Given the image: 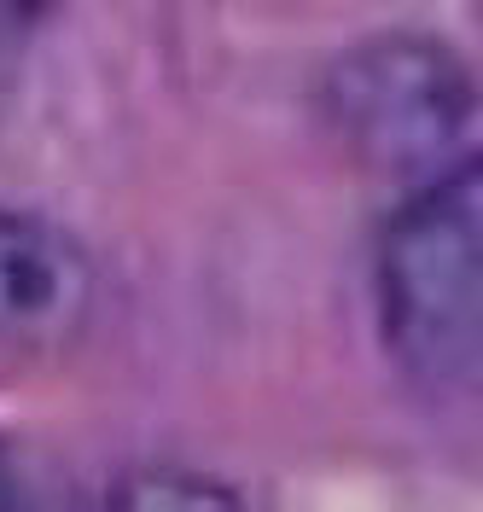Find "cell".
I'll return each instance as SVG.
<instances>
[{"mask_svg":"<svg viewBox=\"0 0 483 512\" xmlns=\"http://www.w3.org/2000/svg\"><path fill=\"white\" fill-rule=\"evenodd\" d=\"M111 501L117 507H216V501H239V489H227L216 478H193V472H169L163 478L158 466H146L140 478L117 483Z\"/></svg>","mask_w":483,"mask_h":512,"instance_id":"cell-4","label":"cell"},{"mask_svg":"<svg viewBox=\"0 0 483 512\" xmlns=\"http://www.w3.org/2000/svg\"><path fill=\"white\" fill-rule=\"evenodd\" d=\"M94 309V268L53 222L0 210V344L41 350L82 332Z\"/></svg>","mask_w":483,"mask_h":512,"instance_id":"cell-3","label":"cell"},{"mask_svg":"<svg viewBox=\"0 0 483 512\" xmlns=\"http://www.w3.org/2000/svg\"><path fill=\"white\" fill-rule=\"evenodd\" d=\"M24 501V483H18V460H12V448L0 443V507H18Z\"/></svg>","mask_w":483,"mask_h":512,"instance_id":"cell-6","label":"cell"},{"mask_svg":"<svg viewBox=\"0 0 483 512\" xmlns=\"http://www.w3.org/2000/svg\"><path fill=\"white\" fill-rule=\"evenodd\" d=\"M47 12H53V0H0V47L24 41Z\"/></svg>","mask_w":483,"mask_h":512,"instance_id":"cell-5","label":"cell"},{"mask_svg":"<svg viewBox=\"0 0 483 512\" xmlns=\"http://www.w3.org/2000/svg\"><path fill=\"white\" fill-rule=\"evenodd\" d=\"M379 326L414 379H483V152L437 169L385 222Z\"/></svg>","mask_w":483,"mask_h":512,"instance_id":"cell-1","label":"cell"},{"mask_svg":"<svg viewBox=\"0 0 483 512\" xmlns=\"http://www.w3.org/2000/svg\"><path fill=\"white\" fill-rule=\"evenodd\" d=\"M478 111V82L431 35H373L326 64L321 117L373 175H419L454 152Z\"/></svg>","mask_w":483,"mask_h":512,"instance_id":"cell-2","label":"cell"}]
</instances>
